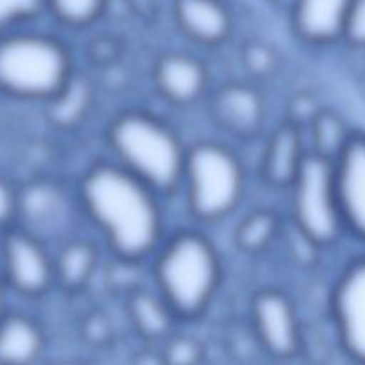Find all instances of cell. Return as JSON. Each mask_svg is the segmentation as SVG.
Masks as SVG:
<instances>
[{
  "mask_svg": "<svg viewBox=\"0 0 365 365\" xmlns=\"http://www.w3.org/2000/svg\"><path fill=\"white\" fill-rule=\"evenodd\" d=\"M81 202L118 259L139 262L159 245L163 217L153 191L120 164L89 168L81 180Z\"/></svg>",
  "mask_w": 365,
  "mask_h": 365,
  "instance_id": "cell-1",
  "label": "cell"
},
{
  "mask_svg": "<svg viewBox=\"0 0 365 365\" xmlns=\"http://www.w3.org/2000/svg\"><path fill=\"white\" fill-rule=\"evenodd\" d=\"M118 164L153 192H171L184 182L187 150L164 121L145 110H125L109 127Z\"/></svg>",
  "mask_w": 365,
  "mask_h": 365,
  "instance_id": "cell-2",
  "label": "cell"
},
{
  "mask_svg": "<svg viewBox=\"0 0 365 365\" xmlns=\"http://www.w3.org/2000/svg\"><path fill=\"white\" fill-rule=\"evenodd\" d=\"M155 280L159 294L175 316H200L220 287L221 264L216 248L198 232L177 234L157 259Z\"/></svg>",
  "mask_w": 365,
  "mask_h": 365,
  "instance_id": "cell-3",
  "label": "cell"
},
{
  "mask_svg": "<svg viewBox=\"0 0 365 365\" xmlns=\"http://www.w3.org/2000/svg\"><path fill=\"white\" fill-rule=\"evenodd\" d=\"M73 78L64 45L45 34L16 32L0 38V91L48 103Z\"/></svg>",
  "mask_w": 365,
  "mask_h": 365,
  "instance_id": "cell-4",
  "label": "cell"
},
{
  "mask_svg": "<svg viewBox=\"0 0 365 365\" xmlns=\"http://www.w3.org/2000/svg\"><path fill=\"white\" fill-rule=\"evenodd\" d=\"M184 182L191 212L203 221H216L241 202L245 173L227 146L203 141L187 150Z\"/></svg>",
  "mask_w": 365,
  "mask_h": 365,
  "instance_id": "cell-5",
  "label": "cell"
},
{
  "mask_svg": "<svg viewBox=\"0 0 365 365\" xmlns=\"http://www.w3.org/2000/svg\"><path fill=\"white\" fill-rule=\"evenodd\" d=\"M292 217L299 234L314 246H331L346 232L335 184L334 163L307 153L291 185Z\"/></svg>",
  "mask_w": 365,
  "mask_h": 365,
  "instance_id": "cell-6",
  "label": "cell"
},
{
  "mask_svg": "<svg viewBox=\"0 0 365 365\" xmlns=\"http://www.w3.org/2000/svg\"><path fill=\"white\" fill-rule=\"evenodd\" d=\"M2 274L14 291L36 298L56 282V266L41 239L24 228H9L2 239Z\"/></svg>",
  "mask_w": 365,
  "mask_h": 365,
  "instance_id": "cell-7",
  "label": "cell"
},
{
  "mask_svg": "<svg viewBox=\"0 0 365 365\" xmlns=\"http://www.w3.org/2000/svg\"><path fill=\"white\" fill-rule=\"evenodd\" d=\"M331 310L342 348L365 365V255L353 260L339 277Z\"/></svg>",
  "mask_w": 365,
  "mask_h": 365,
  "instance_id": "cell-8",
  "label": "cell"
},
{
  "mask_svg": "<svg viewBox=\"0 0 365 365\" xmlns=\"http://www.w3.org/2000/svg\"><path fill=\"white\" fill-rule=\"evenodd\" d=\"M252 319L264 348L274 356H291L299 348V319L291 299L280 291H262L253 298Z\"/></svg>",
  "mask_w": 365,
  "mask_h": 365,
  "instance_id": "cell-9",
  "label": "cell"
},
{
  "mask_svg": "<svg viewBox=\"0 0 365 365\" xmlns=\"http://www.w3.org/2000/svg\"><path fill=\"white\" fill-rule=\"evenodd\" d=\"M334 170L346 232L365 242V132L353 134Z\"/></svg>",
  "mask_w": 365,
  "mask_h": 365,
  "instance_id": "cell-10",
  "label": "cell"
},
{
  "mask_svg": "<svg viewBox=\"0 0 365 365\" xmlns=\"http://www.w3.org/2000/svg\"><path fill=\"white\" fill-rule=\"evenodd\" d=\"M351 0H294L292 27L310 45H330L344 38Z\"/></svg>",
  "mask_w": 365,
  "mask_h": 365,
  "instance_id": "cell-11",
  "label": "cell"
},
{
  "mask_svg": "<svg viewBox=\"0 0 365 365\" xmlns=\"http://www.w3.org/2000/svg\"><path fill=\"white\" fill-rule=\"evenodd\" d=\"M207 77L209 75L202 61L182 52L163 56L153 70L160 95L177 106L196 102L207 89Z\"/></svg>",
  "mask_w": 365,
  "mask_h": 365,
  "instance_id": "cell-12",
  "label": "cell"
},
{
  "mask_svg": "<svg viewBox=\"0 0 365 365\" xmlns=\"http://www.w3.org/2000/svg\"><path fill=\"white\" fill-rule=\"evenodd\" d=\"M212 114L225 130L239 138H250L262 127L264 100L252 86L232 82L216 93Z\"/></svg>",
  "mask_w": 365,
  "mask_h": 365,
  "instance_id": "cell-13",
  "label": "cell"
},
{
  "mask_svg": "<svg viewBox=\"0 0 365 365\" xmlns=\"http://www.w3.org/2000/svg\"><path fill=\"white\" fill-rule=\"evenodd\" d=\"M178 27L200 45H220L232 32V14L223 0H173Z\"/></svg>",
  "mask_w": 365,
  "mask_h": 365,
  "instance_id": "cell-14",
  "label": "cell"
},
{
  "mask_svg": "<svg viewBox=\"0 0 365 365\" xmlns=\"http://www.w3.org/2000/svg\"><path fill=\"white\" fill-rule=\"evenodd\" d=\"M302 127L294 121L280 125L267 141L262 157V175L277 187L291 189L307 157Z\"/></svg>",
  "mask_w": 365,
  "mask_h": 365,
  "instance_id": "cell-15",
  "label": "cell"
},
{
  "mask_svg": "<svg viewBox=\"0 0 365 365\" xmlns=\"http://www.w3.org/2000/svg\"><path fill=\"white\" fill-rule=\"evenodd\" d=\"M45 337L36 321L24 314L0 319V365H32L39 359Z\"/></svg>",
  "mask_w": 365,
  "mask_h": 365,
  "instance_id": "cell-16",
  "label": "cell"
},
{
  "mask_svg": "<svg viewBox=\"0 0 365 365\" xmlns=\"http://www.w3.org/2000/svg\"><path fill=\"white\" fill-rule=\"evenodd\" d=\"M18 217L25 221L24 230H48L64 217V195L56 184L46 180L31 182L18 191Z\"/></svg>",
  "mask_w": 365,
  "mask_h": 365,
  "instance_id": "cell-17",
  "label": "cell"
},
{
  "mask_svg": "<svg viewBox=\"0 0 365 365\" xmlns=\"http://www.w3.org/2000/svg\"><path fill=\"white\" fill-rule=\"evenodd\" d=\"M96 264H98V253L91 242L82 239L68 241L61 248L59 255L53 259L56 282L70 291L82 289L95 274Z\"/></svg>",
  "mask_w": 365,
  "mask_h": 365,
  "instance_id": "cell-18",
  "label": "cell"
},
{
  "mask_svg": "<svg viewBox=\"0 0 365 365\" xmlns=\"http://www.w3.org/2000/svg\"><path fill=\"white\" fill-rule=\"evenodd\" d=\"M310 152L323 159L335 163L342 150L351 141L356 130L346 125V121L334 110H317L309 121Z\"/></svg>",
  "mask_w": 365,
  "mask_h": 365,
  "instance_id": "cell-19",
  "label": "cell"
},
{
  "mask_svg": "<svg viewBox=\"0 0 365 365\" xmlns=\"http://www.w3.org/2000/svg\"><path fill=\"white\" fill-rule=\"evenodd\" d=\"M128 310L135 328L146 337H163L175 317L166 299L148 291L134 292L128 299Z\"/></svg>",
  "mask_w": 365,
  "mask_h": 365,
  "instance_id": "cell-20",
  "label": "cell"
},
{
  "mask_svg": "<svg viewBox=\"0 0 365 365\" xmlns=\"http://www.w3.org/2000/svg\"><path fill=\"white\" fill-rule=\"evenodd\" d=\"M91 95L84 81L73 77L66 88L53 100H50V118L59 127H75L88 110Z\"/></svg>",
  "mask_w": 365,
  "mask_h": 365,
  "instance_id": "cell-21",
  "label": "cell"
},
{
  "mask_svg": "<svg viewBox=\"0 0 365 365\" xmlns=\"http://www.w3.org/2000/svg\"><path fill=\"white\" fill-rule=\"evenodd\" d=\"M278 232V220L271 210H253L239 223L235 242L245 253H260L273 242Z\"/></svg>",
  "mask_w": 365,
  "mask_h": 365,
  "instance_id": "cell-22",
  "label": "cell"
},
{
  "mask_svg": "<svg viewBox=\"0 0 365 365\" xmlns=\"http://www.w3.org/2000/svg\"><path fill=\"white\" fill-rule=\"evenodd\" d=\"M107 0H45L53 16L70 27H86L102 16Z\"/></svg>",
  "mask_w": 365,
  "mask_h": 365,
  "instance_id": "cell-23",
  "label": "cell"
},
{
  "mask_svg": "<svg viewBox=\"0 0 365 365\" xmlns=\"http://www.w3.org/2000/svg\"><path fill=\"white\" fill-rule=\"evenodd\" d=\"M43 7L45 0H0V31L32 20Z\"/></svg>",
  "mask_w": 365,
  "mask_h": 365,
  "instance_id": "cell-24",
  "label": "cell"
},
{
  "mask_svg": "<svg viewBox=\"0 0 365 365\" xmlns=\"http://www.w3.org/2000/svg\"><path fill=\"white\" fill-rule=\"evenodd\" d=\"M342 39L355 48L365 50V0H351Z\"/></svg>",
  "mask_w": 365,
  "mask_h": 365,
  "instance_id": "cell-25",
  "label": "cell"
},
{
  "mask_svg": "<svg viewBox=\"0 0 365 365\" xmlns=\"http://www.w3.org/2000/svg\"><path fill=\"white\" fill-rule=\"evenodd\" d=\"M246 68L253 75H267L274 68V53L262 43H250L242 52Z\"/></svg>",
  "mask_w": 365,
  "mask_h": 365,
  "instance_id": "cell-26",
  "label": "cell"
},
{
  "mask_svg": "<svg viewBox=\"0 0 365 365\" xmlns=\"http://www.w3.org/2000/svg\"><path fill=\"white\" fill-rule=\"evenodd\" d=\"M166 359L170 365H195L198 360V346L191 339H178L168 346Z\"/></svg>",
  "mask_w": 365,
  "mask_h": 365,
  "instance_id": "cell-27",
  "label": "cell"
},
{
  "mask_svg": "<svg viewBox=\"0 0 365 365\" xmlns=\"http://www.w3.org/2000/svg\"><path fill=\"white\" fill-rule=\"evenodd\" d=\"M18 217V191L0 178V228H7Z\"/></svg>",
  "mask_w": 365,
  "mask_h": 365,
  "instance_id": "cell-28",
  "label": "cell"
},
{
  "mask_svg": "<svg viewBox=\"0 0 365 365\" xmlns=\"http://www.w3.org/2000/svg\"><path fill=\"white\" fill-rule=\"evenodd\" d=\"M6 280H4V274H2V269H0V319H2V316L6 312H4V291H6Z\"/></svg>",
  "mask_w": 365,
  "mask_h": 365,
  "instance_id": "cell-29",
  "label": "cell"
},
{
  "mask_svg": "<svg viewBox=\"0 0 365 365\" xmlns=\"http://www.w3.org/2000/svg\"><path fill=\"white\" fill-rule=\"evenodd\" d=\"M52 365H77V364H70V362H61V364H52Z\"/></svg>",
  "mask_w": 365,
  "mask_h": 365,
  "instance_id": "cell-30",
  "label": "cell"
}]
</instances>
